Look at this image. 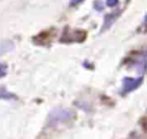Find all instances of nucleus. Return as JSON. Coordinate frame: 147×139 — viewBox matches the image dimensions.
I'll use <instances>...</instances> for the list:
<instances>
[{
	"label": "nucleus",
	"instance_id": "f257e3e1",
	"mask_svg": "<svg viewBox=\"0 0 147 139\" xmlns=\"http://www.w3.org/2000/svg\"><path fill=\"white\" fill-rule=\"evenodd\" d=\"M75 116V114L70 110V109H65V108H55L53 109L49 115H48V122L49 124L54 125V124H59V123H64L70 121L72 117Z\"/></svg>",
	"mask_w": 147,
	"mask_h": 139
},
{
	"label": "nucleus",
	"instance_id": "f03ea898",
	"mask_svg": "<svg viewBox=\"0 0 147 139\" xmlns=\"http://www.w3.org/2000/svg\"><path fill=\"white\" fill-rule=\"evenodd\" d=\"M142 83V77H139V78H132V77H125L123 79V83H122V92L125 94V93H129V92H132L134 90H137Z\"/></svg>",
	"mask_w": 147,
	"mask_h": 139
},
{
	"label": "nucleus",
	"instance_id": "7ed1b4c3",
	"mask_svg": "<svg viewBox=\"0 0 147 139\" xmlns=\"http://www.w3.org/2000/svg\"><path fill=\"white\" fill-rule=\"evenodd\" d=\"M119 14H121L119 10H116V11H114V13L107 14V15L105 16V21H103V25H102V28H101V31H105V30L109 29V28L113 25V23L117 20V17L119 16Z\"/></svg>",
	"mask_w": 147,
	"mask_h": 139
},
{
	"label": "nucleus",
	"instance_id": "20e7f679",
	"mask_svg": "<svg viewBox=\"0 0 147 139\" xmlns=\"http://www.w3.org/2000/svg\"><path fill=\"white\" fill-rule=\"evenodd\" d=\"M15 48V45L11 40H5V41H1L0 43V55L2 54H6L10 51H13Z\"/></svg>",
	"mask_w": 147,
	"mask_h": 139
},
{
	"label": "nucleus",
	"instance_id": "39448f33",
	"mask_svg": "<svg viewBox=\"0 0 147 139\" xmlns=\"http://www.w3.org/2000/svg\"><path fill=\"white\" fill-rule=\"evenodd\" d=\"M0 99L2 100H16V95L8 92L3 86H0Z\"/></svg>",
	"mask_w": 147,
	"mask_h": 139
},
{
	"label": "nucleus",
	"instance_id": "423d86ee",
	"mask_svg": "<svg viewBox=\"0 0 147 139\" xmlns=\"http://www.w3.org/2000/svg\"><path fill=\"white\" fill-rule=\"evenodd\" d=\"M7 75V65L5 63H0V78Z\"/></svg>",
	"mask_w": 147,
	"mask_h": 139
},
{
	"label": "nucleus",
	"instance_id": "0eeeda50",
	"mask_svg": "<svg viewBox=\"0 0 147 139\" xmlns=\"http://www.w3.org/2000/svg\"><path fill=\"white\" fill-rule=\"evenodd\" d=\"M94 8H95L96 10L101 11V10L103 9V3H102L101 1H99V0H98V1H95V2H94Z\"/></svg>",
	"mask_w": 147,
	"mask_h": 139
},
{
	"label": "nucleus",
	"instance_id": "6e6552de",
	"mask_svg": "<svg viewBox=\"0 0 147 139\" xmlns=\"http://www.w3.org/2000/svg\"><path fill=\"white\" fill-rule=\"evenodd\" d=\"M118 5V0H107V6L109 7H115Z\"/></svg>",
	"mask_w": 147,
	"mask_h": 139
},
{
	"label": "nucleus",
	"instance_id": "1a4fd4ad",
	"mask_svg": "<svg viewBox=\"0 0 147 139\" xmlns=\"http://www.w3.org/2000/svg\"><path fill=\"white\" fill-rule=\"evenodd\" d=\"M84 0H70V6H77L80 2H83Z\"/></svg>",
	"mask_w": 147,
	"mask_h": 139
}]
</instances>
